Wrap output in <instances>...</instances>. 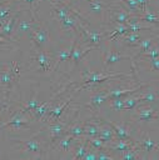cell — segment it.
<instances>
[{
    "instance_id": "cell-29",
    "label": "cell",
    "mask_w": 159,
    "mask_h": 160,
    "mask_svg": "<svg viewBox=\"0 0 159 160\" xmlns=\"http://www.w3.org/2000/svg\"><path fill=\"white\" fill-rule=\"evenodd\" d=\"M53 99H54V98H51L50 100H46V101H44L43 104H40V105L33 111V119H35V120H41V119L45 116V114L48 112L49 105L53 102Z\"/></svg>"
},
{
    "instance_id": "cell-8",
    "label": "cell",
    "mask_w": 159,
    "mask_h": 160,
    "mask_svg": "<svg viewBox=\"0 0 159 160\" xmlns=\"http://www.w3.org/2000/svg\"><path fill=\"white\" fill-rule=\"evenodd\" d=\"M158 116H159V111L153 105H148V104L138 105L134 112V119L136 121H151V120H156Z\"/></svg>"
},
{
    "instance_id": "cell-13",
    "label": "cell",
    "mask_w": 159,
    "mask_h": 160,
    "mask_svg": "<svg viewBox=\"0 0 159 160\" xmlns=\"http://www.w3.org/2000/svg\"><path fill=\"white\" fill-rule=\"evenodd\" d=\"M89 142H88V138L85 135L80 136V138H76L73 148H71V152L74 154L73 155V159H76V160H81L84 159L85 154L88 152L89 150Z\"/></svg>"
},
{
    "instance_id": "cell-36",
    "label": "cell",
    "mask_w": 159,
    "mask_h": 160,
    "mask_svg": "<svg viewBox=\"0 0 159 160\" xmlns=\"http://www.w3.org/2000/svg\"><path fill=\"white\" fill-rule=\"evenodd\" d=\"M20 4H26L28 5V10L30 12H35L39 5V0H19Z\"/></svg>"
},
{
    "instance_id": "cell-33",
    "label": "cell",
    "mask_w": 159,
    "mask_h": 160,
    "mask_svg": "<svg viewBox=\"0 0 159 160\" xmlns=\"http://www.w3.org/2000/svg\"><path fill=\"white\" fill-rule=\"evenodd\" d=\"M139 146L136 148H133V149H129L126 151H123V155H121V159H125V160H134V159H139L140 155H139Z\"/></svg>"
},
{
    "instance_id": "cell-3",
    "label": "cell",
    "mask_w": 159,
    "mask_h": 160,
    "mask_svg": "<svg viewBox=\"0 0 159 160\" xmlns=\"http://www.w3.org/2000/svg\"><path fill=\"white\" fill-rule=\"evenodd\" d=\"M29 39H30L31 48H34L36 50H44V48L49 40V32L41 22H38L31 29V31L29 34Z\"/></svg>"
},
{
    "instance_id": "cell-28",
    "label": "cell",
    "mask_w": 159,
    "mask_h": 160,
    "mask_svg": "<svg viewBox=\"0 0 159 160\" xmlns=\"http://www.w3.org/2000/svg\"><path fill=\"white\" fill-rule=\"evenodd\" d=\"M16 0H10V1H5L0 5V24L4 22L10 15L14 14V10H13V5Z\"/></svg>"
},
{
    "instance_id": "cell-7",
    "label": "cell",
    "mask_w": 159,
    "mask_h": 160,
    "mask_svg": "<svg viewBox=\"0 0 159 160\" xmlns=\"http://www.w3.org/2000/svg\"><path fill=\"white\" fill-rule=\"evenodd\" d=\"M40 22L36 18V14L35 12H30V19H19V22L14 30V35H15V39H19L24 35H29L31 29L38 24Z\"/></svg>"
},
{
    "instance_id": "cell-15",
    "label": "cell",
    "mask_w": 159,
    "mask_h": 160,
    "mask_svg": "<svg viewBox=\"0 0 159 160\" xmlns=\"http://www.w3.org/2000/svg\"><path fill=\"white\" fill-rule=\"evenodd\" d=\"M75 91L76 90H74L69 96H68V99H65L64 100V102L63 104H60V105H58V106H55V108H51V109H49L48 110V112L45 114V116L50 120V122L51 121H55V120H58V119H60V116L63 115V112H64V110L66 109V106L70 104V101L73 100V95L75 94ZM44 116V118H45Z\"/></svg>"
},
{
    "instance_id": "cell-30",
    "label": "cell",
    "mask_w": 159,
    "mask_h": 160,
    "mask_svg": "<svg viewBox=\"0 0 159 160\" xmlns=\"http://www.w3.org/2000/svg\"><path fill=\"white\" fill-rule=\"evenodd\" d=\"M88 138V142H89V146L96 151L99 150H110L108 144L105 141H103L98 136H86Z\"/></svg>"
},
{
    "instance_id": "cell-40",
    "label": "cell",
    "mask_w": 159,
    "mask_h": 160,
    "mask_svg": "<svg viewBox=\"0 0 159 160\" xmlns=\"http://www.w3.org/2000/svg\"><path fill=\"white\" fill-rule=\"evenodd\" d=\"M156 121H158V126H159V116L156 118Z\"/></svg>"
},
{
    "instance_id": "cell-21",
    "label": "cell",
    "mask_w": 159,
    "mask_h": 160,
    "mask_svg": "<svg viewBox=\"0 0 159 160\" xmlns=\"http://www.w3.org/2000/svg\"><path fill=\"white\" fill-rule=\"evenodd\" d=\"M84 1L88 2L90 12L95 14L96 16H99L101 21L105 20L104 15H105V12H108V6L103 1H100V0H84Z\"/></svg>"
},
{
    "instance_id": "cell-25",
    "label": "cell",
    "mask_w": 159,
    "mask_h": 160,
    "mask_svg": "<svg viewBox=\"0 0 159 160\" xmlns=\"http://www.w3.org/2000/svg\"><path fill=\"white\" fill-rule=\"evenodd\" d=\"M156 40V36H150V38H145V39H141V41H140V44L136 46V54H135V56H134V59H139V56L141 55V54H144L145 51H148L153 45H154V42H156L155 41Z\"/></svg>"
},
{
    "instance_id": "cell-27",
    "label": "cell",
    "mask_w": 159,
    "mask_h": 160,
    "mask_svg": "<svg viewBox=\"0 0 159 160\" xmlns=\"http://www.w3.org/2000/svg\"><path fill=\"white\" fill-rule=\"evenodd\" d=\"M138 105H140V99H139V94H131L128 95L126 98H124V110L125 111H133L138 108Z\"/></svg>"
},
{
    "instance_id": "cell-39",
    "label": "cell",
    "mask_w": 159,
    "mask_h": 160,
    "mask_svg": "<svg viewBox=\"0 0 159 160\" xmlns=\"http://www.w3.org/2000/svg\"><path fill=\"white\" fill-rule=\"evenodd\" d=\"M136 1H138L139 6H140V11L144 12V11L146 10L148 5H149V0H136Z\"/></svg>"
},
{
    "instance_id": "cell-18",
    "label": "cell",
    "mask_w": 159,
    "mask_h": 160,
    "mask_svg": "<svg viewBox=\"0 0 159 160\" xmlns=\"http://www.w3.org/2000/svg\"><path fill=\"white\" fill-rule=\"evenodd\" d=\"M129 59H131L129 55H124V54H121V52H119V51L113 50V51L108 52V54L104 56V59H103L104 70H106L109 66H111V65H114V64H116V62H119V61L129 60Z\"/></svg>"
},
{
    "instance_id": "cell-1",
    "label": "cell",
    "mask_w": 159,
    "mask_h": 160,
    "mask_svg": "<svg viewBox=\"0 0 159 160\" xmlns=\"http://www.w3.org/2000/svg\"><path fill=\"white\" fill-rule=\"evenodd\" d=\"M20 75H21L20 64L0 62V91H1V95L4 96L5 101L8 100L9 92L18 84Z\"/></svg>"
},
{
    "instance_id": "cell-16",
    "label": "cell",
    "mask_w": 159,
    "mask_h": 160,
    "mask_svg": "<svg viewBox=\"0 0 159 160\" xmlns=\"http://www.w3.org/2000/svg\"><path fill=\"white\" fill-rule=\"evenodd\" d=\"M139 99H140V104H148V105H153L158 101L159 96L156 94V91L150 88L149 85L144 86L140 91H139Z\"/></svg>"
},
{
    "instance_id": "cell-26",
    "label": "cell",
    "mask_w": 159,
    "mask_h": 160,
    "mask_svg": "<svg viewBox=\"0 0 159 160\" xmlns=\"http://www.w3.org/2000/svg\"><path fill=\"white\" fill-rule=\"evenodd\" d=\"M40 104H39V96H38V91L36 90H34V94H33V98L28 101V102H25V104H20V106H21V111L23 112H25V114H33V111L39 106Z\"/></svg>"
},
{
    "instance_id": "cell-11",
    "label": "cell",
    "mask_w": 159,
    "mask_h": 160,
    "mask_svg": "<svg viewBox=\"0 0 159 160\" xmlns=\"http://www.w3.org/2000/svg\"><path fill=\"white\" fill-rule=\"evenodd\" d=\"M99 49L98 46H93V45H85V44H81V42H76L74 50H73V54H71V64H70V69H74L76 65L80 64V61L83 60V58L91 50H96Z\"/></svg>"
},
{
    "instance_id": "cell-34",
    "label": "cell",
    "mask_w": 159,
    "mask_h": 160,
    "mask_svg": "<svg viewBox=\"0 0 159 160\" xmlns=\"http://www.w3.org/2000/svg\"><path fill=\"white\" fill-rule=\"evenodd\" d=\"M110 109L114 111H124V98H116L110 100Z\"/></svg>"
},
{
    "instance_id": "cell-31",
    "label": "cell",
    "mask_w": 159,
    "mask_h": 160,
    "mask_svg": "<svg viewBox=\"0 0 159 160\" xmlns=\"http://www.w3.org/2000/svg\"><path fill=\"white\" fill-rule=\"evenodd\" d=\"M119 2L130 12L133 14H140V6L136 0H119Z\"/></svg>"
},
{
    "instance_id": "cell-42",
    "label": "cell",
    "mask_w": 159,
    "mask_h": 160,
    "mask_svg": "<svg viewBox=\"0 0 159 160\" xmlns=\"http://www.w3.org/2000/svg\"><path fill=\"white\" fill-rule=\"evenodd\" d=\"M156 40H159V35H156Z\"/></svg>"
},
{
    "instance_id": "cell-12",
    "label": "cell",
    "mask_w": 159,
    "mask_h": 160,
    "mask_svg": "<svg viewBox=\"0 0 159 160\" xmlns=\"http://www.w3.org/2000/svg\"><path fill=\"white\" fill-rule=\"evenodd\" d=\"M69 126L60 121L59 119L55 121H51L49 125V134H50V144H55L60 138H63L65 134H68Z\"/></svg>"
},
{
    "instance_id": "cell-22",
    "label": "cell",
    "mask_w": 159,
    "mask_h": 160,
    "mask_svg": "<svg viewBox=\"0 0 159 160\" xmlns=\"http://www.w3.org/2000/svg\"><path fill=\"white\" fill-rule=\"evenodd\" d=\"M75 140H76V138L68 132V134H65L63 138H60V139L55 142V148H56L58 150L63 151V152H66V151L71 150V148H73Z\"/></svg>"
},
{
    "instance_id": "cell-37",
    "label": "cell",
    "mask_w": 159,
    "mask_h": 160,
    "mask_svg": "<svg viewBox=\"0 0 159 160\" xmlns=\"http://www.w3.org/2000/svg\"><path fill=\"white\" fill-rule=\"evenodd\" d=\"M148 68L153 71H159V56L158 58H148Z\"/></svg>"
},
{
    "instance_id": "cell-4",
    "label": "cell",
    "mask_w": 159,
    "mask_h": 160,
    "mask_svg": "<svg viewBox=\"0 0 159 160\" xmlns=\"http://www.w3.org/2000/svg\"><path fill=\"white\" fill-rule=\"evenodd\" d=\"M108 12L110 14V20L111 24L118 25V24H126L131 18L136 16L138 14H133L129 10H126L120 2L114 4L110 8H108Z\"/></svg>"
},
{
    "instance_id": "cell-10",
    "label": "cell",
    "mask_w": 159,
    "mask_h": 160,
    "mask_svg": "<svg viewBox=\"0 0 159 160\" xmlns=\"http://www.w3.org/2000/svg\"><path fill=\"white\" fill-rule=\"evenodd\" d=\"M78 40H79V35H74L70 46L59 49L58 51H55V52L51 54L54 56V69H56L63 61H66V60H70L71 59V54H73V50H74Z\"/></svg>"
},
{
    "instance_id": "cell-41",
    "label": "cell",
    "mask_w": 159,
    "mask_h": 160,
    "mask_svg": "<svg viewBox=\"0 0 159 160\" xmlns=\"http://www.w3.org/2000/svg\"><path fill=\"white\" fill-rule=\"evenodd\" d=\"M54 1H56V2H61V0H54Z\"/></svg>"
},
{
    "instance_id": "cell-35",
    "label": "cell",
    "mask_w": 159,
    "mask_h": 160,
    "mask_svg": "<svg viewBox=\"0 0 159 160\" xmlns=\"http://www.w3.org/2000/svg\"><path fill=\"white\" fill-rule=\"evenodd\" d=\"M158 56H159V46L153 45L148 51H145L144 54H141L139 56V59L140 58H158Z\"/></svg>"
},
{
    "instance_id": "cell-2",
    "label": "cell",
    "mask_w": 159,
    "mask_h": 160,
    "mask_svg": "<svg viewBox=\"0 0 159 160\" xmlns=\"http://www.w3.org/2000/svg\"><path fill=\"white\" fill-rule=\"evenodd\" d=\"M83 85H96L101 84L104 81H124L126 79H130V74L113 71V72H103V74H95L91 71H84L83 72Z\"/></svg>"
},
{
    "instance_id": "cell-32",
    "label": "cell",
    "mask_w": 159,
    "mask_h": 160,
    "mask_svg": "<svg viewBox=\"0 0 159 160\" xmlns=\"http://www.w3.org/2000/svg\"><path fill=\"white\" fill-rule=\"evenodd\" d=\"M68 132L71 134V135L75 136V138H80V136H83V135H84V122L70 125Z\"/></svg>"
},
{
    "instance_id": "cell-38",
    "label": "cell",
    "mask_w": 159,
    "mask_h": 160,
    "mask_svg": "<svg viewBox=\"0 0 159 160\" xmlns=\"http://www.w3.org/2000/svg\"><path fill=\"white\" fill-rule=\"evenodd\" d=\"M110 150H99L98 151V160H109V159H115L114 155L109 152Z\"/></svg>"
},
{
    "instance_id": "cell-9",
    "label": "cell",
    "mask_w": 159,
    "mask_h": 160,
    "mask_svg": "<svg viewBox=\"0 0 159 160\" xmlns=\"http://www.w3.org/2000/svg\"><path fill=\"white\" fill-rule=\"evenodd\" d=\"M25 115H26L25 112H23L21 110H19L16 114H14V115L11 116L10 120H8L6 122H4V124L0 125V130H3V129H5V128H9V126H11V128L15 129V130L29 128V125H30L33 118L30 119V118H26Z\"/></svg>"
},
{
    "instance_id": "cell-6",
    "label": "cell",
    "mask_w": 159,
    "mask_h": 160,
    "mask_svg": "<svg viewBox=\"0 0 159 160\" xmlns=\"http://www.w3.org/2000/svg\"><path fill=\"white\" fill-rule=\"evenodd\" d=\"M38 134H35L34 136H31L28 140H23V139H13L14 144H16L19 146V149H21L25 152H38L40 155V158H45L44 155H41L43 151V145L41 141L36 138Z\"/></svg>"
},
{
    "instance_id": "cell-43",
    "label": "cell",
    "mask_w": 159,
    "mask_h": 160,
    "mask_svg": "<svg viewBox=\"0 0 159 160\" xmlns=\"http://www.w3.org/2000/svg\"><path fill=\"white\" fill-rule=\"evenodd\" d=\"M158 151H159V149H158Z\"/></svg>"
},
{
    "instance_id": "cell-20",
    "label": "cell",
    "mask_w": 159,
    "mask_h": 160,
    "mask_svg": "<svg viewBox=\"0 0 159 160\" xmlns=\"http://www.w3.org/2000/svg\"><path fill=\"white\" fill-rule=\"evenodd\" d=\"M138 141V145H139V149L141 150V151H144V152H151L153 150H158L159 149V142H156V141H154L149 135H146V134H141V136L139 138V140H136Z\"/></svg>"
},
{
    "instance_id": "cell-23",
    "label": "cell",
    "mask_w": 159,
    "mask_h": 160,
    "mask_svg": "<svg viewBox=\"0 0 159 160\" xmlns=\"http://www.w3.org/2000/svg\"><path fill=\"white\" fill-rule=\"evenodd\" d=\"M118 41H120L123 45H125L128 48H136L141 41V36L138 32H128V34L120 36L118 39Z\"/></svg>"
},
{
    "instance_id": "cell-14",
    "label": "cell",
    "mask_w": 159,
    "mask_h": 160,
    "mask_svg": "<svg viewBox=\"0 0 159 160\" xmlns=\"http://www.w3.org/2000/svg\"><path fill=\"white\" fill-rule=\"evenodd\" d=\"M109 92H110V89H103V90H99V91L94 92L86 106L91 111H96L106 100H109Z\"/></svg>"
},
{
    "instance_id": "cell-19",
    "label": "cell",
    "mask_w": 159,
    "mask_h": 160,
    "mask_svg": "<svg viewBox=\"0 0 159 160\" xmlns=\"http://www.w3.org/2000/svg\"><path fill=\"white\" fill-rule=\"evenodd\" d=\"M103 141H105L106 144L110 142V141H114L116 140V136H115V132H114V129L110 126V124H108L105 121V119H100V131H99V136Z\"/></svg>"
},
{
    "instance_id": "cell-5",
    "label": "cell",
    "mask_w": 159,
    "mask_h": 160,
    "mask_svg": "<svg viewBox=\"0 0 159 160\" xmlns=\"http://www.w3.org/2000/svg\"><path fill=\"white\" fill-rule=\"evenodd\" d=\"M30 61L31 62H36L38 64V68L43 72H46V71H50L53 69L54 58H51L49 54L44 52L43 50H35L34 48H31Z\"/></svg>"
},
{
    "instance_id": "cell-17",
    "label": "cell",
    "mask_w": 159,
    "mask_h": 160,
    "mask_svg": "<svg viewBox=\"0 0 159 160\" xmlns=\"http://www.w3.org/2000/svg\"><path fill=\"white\" fill-rule=\"evenodd\" d=\"M105 121L108 124H110V126L114 129V132H115V136L116 139L119 140H134L131 138V134H130V128L126 126V125H123V124H116L111 120H106Z\"/></svg>"
},
{
    "instance_id": "cell-24",
    "label": "cell",
    "mask_w": 159,
    "mask_h": 160,
    "mask_svg": "<svg viewBox=\"0 0 159 160\" xmlns=\"http://www.w3.org/2000/svg\"><path fill=\"white\" fill-rule=\"evenodd\" d=\"M100 131V119L84 121V135L85 136H99Z\"/></svg>"
}]
</instances>
